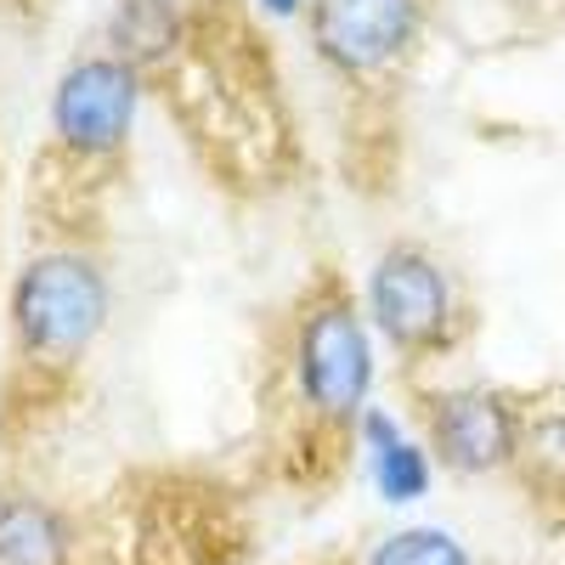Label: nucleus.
I'll return each instance as SVG.
<instances>
[{"instance_id":"f03ea898","label":"nucleus","mask_w":565,"mask_h":565,"mask_svg":"<svg viewBox=\"0 0 565 565\" xmlns=\"http://www.w3.org/2000/svg\"><path fill=\"white\" fill-rule=\"evenodd\" d=\"M373 380H380V362H373L367 311L340 289L311 295L289 334V385L300 413L351 436L362 407H373Z\"/></svg>"},{"instance_id":"1a4fd4ad","label":"nucleus","mask_w":565,"mask_h":565,"mask_svg":"<svg viewBox=\"0 0 565 565\" xmlns=\"http://www.w3.org/2000/svg\"><path fill=\"white\" fill-rule=\"evenodd\" d=\"M367 481H373V492H380L391 509H407L418 498H430L436 458H430V447H424V441L402 436V441H391L380 452H367Z\"/></svg>"},{"instance_id":"7ed1b4c3","label":"nucleus","mask_w":565,"mask_h":565,"mask_svg":"<svg viewBox=\"0 0 565 565\" xmlns=\"http://www.w3.org/2000/svg\"><path fill=\"white\" fill-rule=\"evenodd\" d=\"M136 114H141V74L114 52L74 57L52 85V141L79 164L125 153Z\"/></svg>"},{"instance_id":"0eeeda50","label":"nucleus","mask_w":565,"mask_h":565,"mask_svg":"<svg viewBox=\"0 0 565 565\" xmlns=\"http://www.w3.org/2000/svg\"><path fill=\"white\" fill-rule=\"evenodd\" d=\"M79 537L74 521L34 492L0 498V565H74Z\"/></svg>"},{"instance_id":"39448f33","label":"nucleus","mask_w":565,"mask_h":565,"mask_svg":"<svg viewBox=\"0 0 565 565\" xmlns=\"http://www.w3.org/2000/svg\"><path fill=\"white\" fill-rule=\"evenodd\" d=\"M424 0H306L311 52L340 79L391 74L418 40Z\"/></svg>"},{"instance_id":"9b49d317","label":"nucleus","mask_w":565,"mask_h":565,"mask_svg":"<svg viewBox=\"0 0 565 565\" xmlns=\"http://www.w3.org/2000/svg\"><path fill=\"white\" fill-rule=\"evenodd\" d=\"M255 7H260L266 18H300V12H306V0H255Z\"/></svg>"},{"instance_id":"f257e3e1","label":"nucleus","mask_w":565,"mask_h":565,"mask_svg":"<svg viewBox=\"0 0 565 565\" xmlns=\"http://www.w3.org/2000/svg\"><path fill=\"white\" fill-rule=\"evenodd\" d=\"M114 311V282L97 255L45 249L12 277V345L29 367H74L103 340Z\"/></svg>"},{"instance_id":"6e6552de","label":"nucleus","mask_w":565,"mask_h":565,"mask_svg":"<svg viewBox=\"0 0 565 565\" xmlns=\"http://www.w3.org/2000/svg\"><path fill=\"white\" fill-rule=\"evenodd\" d=\"M175 40H181V7L175 0H119L114 18H108L114 57H125L136 74L153 68L159 57H170Z\"/></svg>"},{"instance_id":"20e7f679","label":"nucleus","mask_w":565,"mask_h":565,"mask_svg":"<svg viewBox=\"0 0 565 565\" xmlns=\"http://www.w3.org/2000/svg\"><path fill=\"white\" fill-rule=\"evenodd\" d=\"M367 328L407 351V356H424V351H441L458 328V300H452V277L447 266L418 249V244H391L367 271Z\"/></svg>"},{"instance_id":"9d476101","label":"nucleus","mask_w":565,"mask_h":565,"mask_svg":"<svg viewBox=\"0 0 565 565\" xmlns=\"http://www.w3.org/2000/svg\"><path fill=\"white\" fill-rule=\"evenodd\" d=\"M362 565H476L458 532L447 526H396L391 537H380L367 548Z\"/></svg>"},{"instance_id":"423d86ee","label":"nucleus","mask_w":565,"mask_h":565,"mask_svg":"<svg viewBox=\"0 0 565 565\" xmlns=\"http://www.w3.org/2000/svg\"><path fill=\"white\" fill-rule=\"evenodd\" d=\"M521 413L509 407V396L481 391V385H458L436 391L424 402V447L441 458L452 476H492V469L521 458Z\"/></svg>"}]
</instances>
